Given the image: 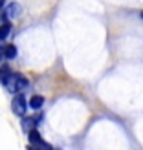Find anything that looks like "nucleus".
Wrapping results in <instances>:
<instances>
[{
	"instance_id": "7ed1b4c3",
	"label": "nucleus",
	"mask_w": 143,
	"mask_h": 150,
	"mask_svg": "<svg viewBox=\"0 0 143 150\" xmlns=\"http://www.w3.org/2000/svg\"><path fill=\"white\" fill-rule=\"evenodd\" d=\"M13 82H15V92H18V93H20V90H24L28 86V79L24 75H15Z\"/></svg>"
},
{
	"instance_id": "1a4fd4ad",
	"label": "nucleus",
	"mask_w": 143,
	"mask_h": 150,
	"mask_svg": "<svg viewBox=\"0 0 143 150\" xmlns=\"http://www.w3.org/2000/svg\"><path fill=\"white\" fill-rule=\"evenodd\" d=\"M4 4H6V0H0V9L4 7Z\"/></svg>"
},
{
	"instance_id": "423d86ee",
	"label": "nucleus",
	"mask_w": 143,
	"mask_h": 150,
	"mask_svg": "<svg viewBox=\"0 0 143 150\" xmlns=\"http://www.w3.org/2000/svg\"><path fill=\"white\" fill-rule=\"evenodd\" d=\"M9 31H11V24L9 22H4L2 26H0V40H4L9 37Z\"/></svg>"
},
{
	"instance_id": "f03ea898",
	"label": "nucleus",
	"mask_w": 143,
	"mask_h": 150,
	"mask_svg": "<svg viewBox=\"0 0 143 150\" xmlns=\"http://www.w3.org/2000/svg\"><path fill=\"white\" fill-rule=\"evenodd\" d=\"M15 79V73L11 71V68L7 64H4L2 68H0V82H2L4 86H9V82Z\"/></svg>"
},
{
	"instance_id": "6e6552de",
	"label": "nucleus",
	"mask_w": 143,
	"mask_h": 150,
	"mask_svg": "<svg viewBox=\"0 0 143 150\" xmlns=\"http://www.w3.org/2000/svg\"><path fill=\"white\" fill-rule=\"evenodd\" d=\"M4 50H6V48H2V44H0V61H2V59L6 57V53H4Z\"/></svg>"
},
{
	"instance_id": "0eeeda50",
	"label": "nucleus",
	"mask_w": 143,
	"mask_h": 150,
	"mask_svg": "<svg viewBox=\"0 0 143 150\" xmlns=\"http://www.w3.org/2000/svg\"><path fill=\"white\" fill-rule=\"evenodd\" d=\"M4 53H6L7 59H15V57H17V48H15L13 44H7L6 50H4Z\"/></svg>"
},
{
	"instance_id": "f257e3e1",
	"label": "nucleus",
	"mask_w": 143,
	"mask_h": 150,
	"mask_svg": "<svg viewBox=\"0 0 143 150\" xmlns=\"http://www.w3.org/2000/svg\"><path fill=\"white\" fill-rule=\"evenodd\" d=\"M11 108H13V112H15L17 115L24 117V115H26V110H28V104H26L24 95H22V93L15 95V97H13V101H11Z\"/></svg>"
},
{
	"instance_id": "39448f33",
	"label": "nucleus",
	"mask_w": 143,
	"mask_h": 150,
	"mask_svg": "<svg viewBox=\"0 0 143 150\" xmlns=\"http://www.w3.org/2000/svg\"><path fill=\"white\" fill-rule=\"evenodd\" d=\"M18 13H20V7L18 4H9V6H6V17H9V18H15V17H18Z\"/></svg>"
},
{
	"instance_id": "9d476101",
	"label": "nucleus",
	"mask_w": 143,
	"mask_h": 150,
	"mask_svg": "<svg viewBox=\"0 0 143 150\" xmlns=\"http://www.w3.org/2000/svg\"><path fill=\"white\" fill-rule=\"evenodd\" d=\"M141 18H143V11H141Z\"/></svg>"
},
{
	"instance_id": "20e7f679",
	"label": "nucleus",
	"mask_w": 143,
	"mask_h": 150,
	"mask_svg": "<svg viewBox=\"0 0 143 150\" xmlns=\"http://www.w3.org/2000/svg\"><path fill=\"white\" fill-rule=\"evenodd\" d=\"M44 104V97L42 95H31V99H29V108L31 110H41Z\"/></svg>"
}]
</instances>
